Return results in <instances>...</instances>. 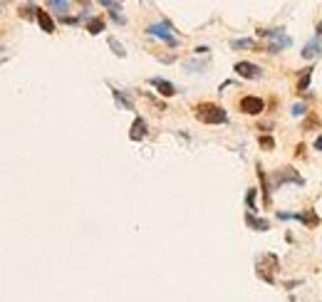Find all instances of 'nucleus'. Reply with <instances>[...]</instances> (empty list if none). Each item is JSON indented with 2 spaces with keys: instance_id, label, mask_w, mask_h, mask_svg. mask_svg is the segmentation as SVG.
<instances>
[{
  "instance_id": "b1692460",
  "label": "nucleus",
  "mask_w": 322,
  "mask_h": 302,
  "mask_svg": "<svg viewBox=\"0 0 322 302\" xmlns=\"http://www.w3.org/2000/svg\"><path fill=\"white\" fill-rule=\"evenodd\" d=\"M315 151H322V137H318V142H315Z\"/></svg>"
},
{
  "instance_id": "423d86ee",
  "label": "nucleus",
  "mask_w": 322,
  "mask_h": 302,
  "mask_svg": "<svg viewBox=\"0 0 322 302\" xmlns=\"http://www.w3.org/2000/svg\"><path fill=\"white\" fill-rule=\"evenodd\" d=\"M263 109H265V102H263L260 97H243V99H241V112H243V114L258 117Z\"/></svg>"
},
{
  "instance_id": "7ed1b4c3",
  "label": "nucleus",
  "mask_w": 322,
  "mask_h": 302,
  "mask_svg": "<svg viewBox=\"0 0 322 302\" xmlns=\"http://www.w3.org/2000/svg\"><path fill=\"white\" fill-rule=\"evenodd\" d=\"M146 32H149L151 37L164 40L166 45H179V37L174 35V27H171V22H169V20H161V22L149 25V27H146Z\"/></svg>"
},
{
  "instance_id": "ddd939ff",
  "label": "nucleus",
  "mask_w": 322,
  "mask_h": 302,
  "mask_svg": "<svg viewBox=\"0 0 322 302\" xmlns=\"http://www.w3.org/2000/svg\"><path fill=\"white\" fill-rule=\"evenodd\" d=\"M246 223L253 228V230H258V233H265V230L270 228V223H268L265 218H256L253 213H246Z\"/></svg>"
},
{
  "instance_id": "39448f33",
  "label": "nucleus",
  "mask_w": 322,
  "mask_h": 302,
  "mask_svg": "<svg viewBox=\"0 0 322 302\" xmlns=\"http://www.w3.org/2000/svg\"><path fill=\"white\" fill-rule=\"evenodd\" d=\"M278 218H283V221L295 218V221H303L308 228L320 226V218H318V213H315V211H305V213H278Z\"/></svg>"
},
{
  "instance_id": "0eeeda50",
  "label": "nucleus",
  "mask_w": 322,
  "mask_h": 302,
  "mask_svg": "<svg viewBox=\"0 0 322 302\" xmlns=\"http://www.w3.org/2000/svg\"><path fill=\"white\" fill-rule=\"evenodd\" d=\"M233 70L238 72V77H243V79H258L260 72H263L258 65H253V62H236Z\"/></svg>"
},
{
  "instance_id": "393cba45",
  "label": "nucleus",
  "mask_w": 322,
  "mask_h": 302,
  "mask_svg": "<svg viewBox=\"0 0 322 302\" xmlns=\"http://www.w3.org/2000/svg\"><path fill=\"white\" fill-rule=\"evenodd\" d=\"M320 35H322V20L318 22V37H320Z\"/></svg>"
},
{
  "instance_id": "9b49d317",
  "label": "nucleus",
  "mask_w": 322,
  "mask_h": 302,
  "mask_svg": "<svg viewBox=\"0 0 322 302\" xmlns=\"http://www.w3.org/2000/svg\"><path fill=\"white\" fill-rule=\"evenodd\" d=\"M285 181H295L298 186H303L305 181H303V176H298L295 173V168H280V173H278V178H275V186H280V183H285Z\"/></svg>"
},
{
  "instance_id": "f257e3e1",
  "label": "nucleus",
  "mask_w": 322,
  "mask_h": 302,
  "mask_svg": "<svg viewBox=\"0 0 322 302\" xmlns=\"http://www.w3.org/2000/svg\"><path fill=\"white\" fill-rule=\"evenodd\" d=\"M196 119L203 122V124H226L228 122V114L223 107L213 104V102H203V104H196Z\"/></svg>"
},
{
  "instance_id": "f03ea898",
  "label": "nucleus",
  "mask_w": 322,
  "mask_h": 302,
  "mask_svg": "<svg viewBox=\"0 0 322 302\" xmlns=\"http://www.w3.org/2000/svg\"><path fill=\"white\" fill-rule=\"evenodd\" d=\"M256 270H258V278L265 280V283H275V270H278V258L273 253H265L260 255L256 263Z\"/></svg>"
},
{
  "instance_id": "1a4fd4ad",
  "label": "nucleus",
  "mask_w": 322,
  "mask_h": 302,
  "mask_svg": "<svg viewBox=\"0 0 322 302\" xmlns=\"http://www.w3.org/2000/svg\"><path fill=\"white\" fill-rule=\"evenodd\" d=\"M322 55V45H320V37H315V40H310L305 47H303V57L305 60H318Z\"/></svg>"
},
{
  "instance_id": "6ab92c4d",
  "label": "nucleus",
  "mask_w": 322,
  "mask_h": 302,
  "mask_svg": "<svg viewBox=\"0 0 322 302\" xmlns=\"http://www.w3.org/2000/svg\"><path fill=\"white\" fill-rule=\"evenodd\" d=\"M50 7H52V10H60V12H64V10H69V2H62V0H50Z\"/></svg>"
},
{
  "instance_id": "4be33fe9",
  "label": "nucleus",
  "mask_w": 322,
  "mask_h": 302,
  "mask_svg": "<svg viewBox=\"0 0 322 302\" xmlns=\"http://www.w3.org/2000/svg\"><path fill=\"white\" fill-rule=\"evenodd\" d=\"M305 112H308V107H305V104H295V107L290 109V114H293V117H303Z\"/></svg>"
},
{
  "instance_id": "20e7f679",
  "label": "nucleus",
  "mask_w": 322,
  "mask_h": 302,
  "mask_svg": "<svg viewBox=\"0 0 322 302\" xmlns=\"http://www.w3.org/2000/svg\"><path fill=\"white\" fill-rule=\"evenodd\" d=\"M260 35L273 40V45L268 47V52H280L283 47H290V45H293V40H290L283 30H260Z\"/></svg>"
},
{
  "instance_id": "aec40b11",
  "label": "nucleus",
  "mask_w": 322,
  "mask_h": 302,
  "mask_svg": "<svg viewBox=\"0 0 322 302\" xmlns=\"http://www.w3.org/2000/svg\"><path fill=\"white\" fill-rule=\"evenodd\" d=\"M246 203H248L251 211H256V188H251V191L246 193Z\"/></svg>"
},
{
  "instance_id": "5701e85b",
  "label": "nucleus",
  "mask_w": 322,
  "mask_h": 302,
  "mask_svg": "<svg viewBox=\"0 0 322 302\" xmlns=\"http://www.w3.org/2000/svg\"><path fill=\"white\" fill-rule=\"evenodd\" d=\"M112 20H114V22H119V25H124V17H122L119 12H112Z\"/></svg>"
},
{
  "instance_id": "9d476101",
  "label": "nucleus",
  "mask_w": 322,
  "mask_h": 302,
  "mask_svg": "<svg viewBox=\"0 0 322 302\" xmlns=\"http://www.w3.org/2000/svg\"><path fill=\"white\" fill-rule=\"evenodd\" d=\"M149 82H151V87H156L159 94H164V97H174V94H176V87H174L171 82L161 79V77H154V79H149Z\"/></svg>"
},
{
  "instance_id": "4468645a",
  "label": "nucleus",
  "mask_w": 322,
  "mask_h": 302,
  "mask_svg": "<svg viewBox=\"0 0 322 302\" xmlns=\"http://www.w3.org/2000/svg\"><path fill=\"white\" fill-rule=\"evenodd\" d=\"M310 77H313V70H310V67L300 72V79H298V92H305V89H308V84H310Z\"/></svg>"
},
{
  "instance_id": "dca6fc26",
  "label": "nucleus",
  "mask_w": 322,
  "mask_h": 302,
  "mask_svg": "<svg viewBox=\"0 0 322 302\" xmlns=\"http://www.w3.org/2000/svg\"><path fill=\"white\" fill-rule=\"evenodd\" d=\"M87 30H89L92 35H99V32L104 30V20H102V17H94V20L89 22V27H87Z\"/></svg>"
},
{
  "instance_id": "6e6552de",
  "label": "nucleus",
  "mask_w": 322,
  "mask_h": 302,
  "mask_svg": "<svg viewBox=\"0 0 322 302\" xmlns=\"http://www.w3.org/2000/svg\"><path fill=\"white\" fill-rule=\"evenodd\" d=\"M146 132H149L146 122H144L141 117H136L134 124H131V129H129V139H131V142H141V139L146 137Z\"/></svg>"
},
{
  "instance_id": "2eb2a0df",
  "label": "nucleus",
  "mask_w": 322,
  "mask_h": 302,
  "mask_svg": "<svg viewBox=\"0 0 322 302\" xmlns=\"http://www.w3.org/2000/svg\"><path fill=\"white\" fill-rule=\"evenodd\" d=\"M112 94H114V99L119 102V107H124V109H131L134 104H131V99L124 97V92H119V89H112Z\"/></svg>"
},
{
  "instance_id": "412c9836",
  "label": "nucleus",
  "mask_w": 322,
  "mask_h": 302,
  "mask_svg": "<svg viewBox=\"0 0 322 302\" xmlns=\"http://www.w3.org/2000/svg\"><path fill=\"white\" fill-rule=\"evenodd\" d=\"M260 147H263V149H275V139H273V137H260Z\"/></svg>"
},
{
  "instance_id": "f8f14e48",
  "label": "nucleus",
  "mask_w": 322,
  "mask_h": 302,
  "mask_svg": "<svg viewBox=\"0 0 322 302\" xmlns=\"http://www.w3.org/2000/svg\"><path fill=\"white\" fill-rule=\"evenodd\" d=\"M35 15H37V22H40V27H42L45 32H55V22H52L50 12H45V10H35Z\"/></svg>"
},
{
  "instance_id": "f3484780",
  "label": "nucleus",
  "mask_w": 322,
  "mask_h": 302,
  "mask_svg": "<svg viewBox=\"0 0 322 302\" xmlns=\"http://www.w3.org/2000/svg\"><path fill=\"white\" fill-rule=\"evenodd\" d=\"M231 45H233V50H243V47H256V40H251V37H243V40H233Z\"/></svg>"
},
{
  "instance_id": "a211bd4d",
  "label": "nucleus",
  "mask_w": 322,
  "mask_h": 302,
  "mask_svg": "<svg viewBox=\"0 0 322 302\" xmlns=\"http://www.w3.org/2000/svg\"><path fill=\"white\" fill-rule=\"evenodd\" d=\"M109 47L114 50V55H117V57H127V50H124V47L119 45V40H114V37H109Z\"/></svg>"
}]
</instances>
